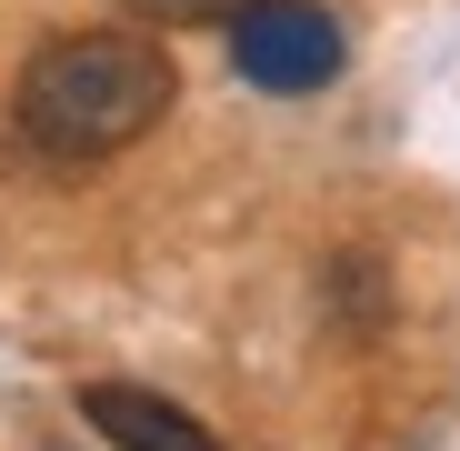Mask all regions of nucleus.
I'll use <instances>...</instances> for the list:
<instances>
[{
	"mask_svg": "<svg viewBox=\"0 0 460 451\" xmlns=\"http://www.w3.org/2000/svg\"><path fill=\"white\" fill-rule=\"evenodd\" d=\"M181 101V70L161 41L140 31H70L50 50H31L21 91H11V121L40 161H111V150L150 140L161 111Z\"/></svg>",
	"mask_w": 460,
	"mask_h": 451,
	"instance_id": "f257e3e1",
	"label": "nucleus"
},
{
	"mask_svg": "<svg viewBox=\"0 0 460 451\" xmlns=\"http://www.w3.org/2000/svg\"><path fill=\"white\" fill-rule=\"evenodd\" d=\"M230 60H241V81L300 101V91L341 81V21L321 0H241L230 11Z\"/></svg>",
	"mask_w": 460,
	"mask_h": 451,
	"instance_id": "f03ea898",
	"label": "nucleus"
},
{
	"mask_svg": "<svg viewBox=\"0 0 460 451\" xmlns=\"http://www.w3.org/2000/svg\"><path fill=\"white\" fill-rule=\"evenodd\" d=\"M81 421H91L111 451H220L210 421H190L181 401L140 392V382H91V392H81Z\"/></svg>",
	"mask_w": 460,
	"mask_h": 451,
	"instance_id": "7ed1b4c3",
	"label": "nucleus"
},
{
	"mask_svg": "<svg viewBox=\"0 0 460 451\" xmlns=\"http://www.w3.org/2000/svg\"><path fill=\"white\" fill-rule=\"evenodd\" d=\"M120 11H140V21H230L241 0H120Z\"/></svg>",
	"mask_w": 460,
	"mask_h": 451,
	"instance_id": "20e7f679",
	"label": "nucleus"
}]
</instances>
